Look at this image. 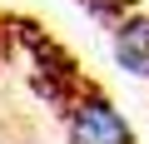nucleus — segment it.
<instances>
[{
    "label": "nucleus",
    "instance_id": "f257e3e1",
    "mask_svg": "<svg viewBox=\"0 0 149 144\" xmlns=\"http://www.w3.org/2000/svg\"><path fill=\"white\" fill-rule=\"evenodd\" d=\"M65 124H70V139L74 144H134V129L129 119L95 90L74 95L70 109H65Z\"/></svg>",
    "mask_w": 149,
    "mask_h": 144
},
{
    "label": "nucleus",
    "instance_id": "f03ea898",
    "mask_svg": "<svg viewBox=\"0 0 149 144\" xmlns=\"http://www.w3.org/2000/svg\"><path fill=\"white\" fill-rule=\"evenodd\" d=\"M114 60L129 70V75L149 80V15L114 20Z\"/></svg>",
    "mask_w": 149,
    "mask_h": 144
}]
</instances>
